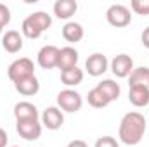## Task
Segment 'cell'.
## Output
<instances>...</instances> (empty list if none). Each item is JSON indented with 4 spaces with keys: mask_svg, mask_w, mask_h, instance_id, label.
Returning <instances> with one entry per match:
<instances>
[{
    "mask_svg": "<svg viewBox=\"0 0 149 147\" xmlns=\"http://www.w3.org/2000/svg\"><path fill=\"white\" fill-rule=\"evenodd\" d=\"M146 133V118L137 112H127L121 121H120V128H118V137L125 146H137Z\"/></svg>",
    "mask_w": 149,
    "mask_h": 147,
    "instance_id": "1",
    "label": "cell"
},
{
    "mask_svg": "<svg viewBox=\"0 0 149 147\" xmlns=\"http://www.w3.org/2000/svg\"><path fill=\"white\" fill-rule=\"evenodd\" d=\"M33 74H35V64H33V61L28 59V57L16 59V61L9 66V69H7V76H9L10 81H14V83L21 81V80H24V78H28V76H33Z\"/></svg>",
    "mask_w": 149,
    "mask_h": 147,
    "instance_id": "2",
    "label": "cell"
},
{
    "mask_svg": "<svg viewBox=\"0 0 149 147\" xmlns=\"http://www.w3.org/2000/svg\"><path fill=\"white\" fill-rule=\"evenodd\" d=\"M83 106V99L81 95L71 90V88H66V90H61L57 94V107L64 112H78Z\"/></svg>",
    "mask_w": 149,
    "mask_h": 147,
    "instance_id": "3",
    "label": "cell"
},
{
    "mask_svg": "<svg viewBox=\"0 0 149 147\" xmlns=\"http://www.w3.org/2000/svg\"><path fill=\"white\" fill-rule=\"evenodd\" d=\"M106 19L111 26L116 28H123V26H128L130 21H132V14H130V9L121 5V3H114L111 5L108 10H106Z\"/></svg>",
    "mask_w": 149,
    "mask_h": 147,
    "instance_id": "4",
    "label": "cell"
},
{
    "mask_svg": "<svg viewBox=\"0 0 149 147\" xmlns=\"http://www.w3.org/2000/svg\"><path fill=\"white\" fill-rule=\"evenodd\" d=\"M16 130L19 137H23L28 142H33L42 135V123L38 119H21L16 123Z\"/></svg>",
    "mask_w": 149,
    "mask_h": 147,
    "instance_id": "5",
    "label": "cell"
},
{
    "mask_svg": "<svg viewBox=\"0 0 149 147\" xmlns=\"http://www.w3.org/2000/svg\"><path fill=\"white\" fill-rule=\"evenodd\" d=\"M59 50L56 45H45L40 49L38 52V66L43 68V69H52V68H57V61H59Z\"/></svg>",
    "mask_w": 149,
    "mask_h": 147,
    "instance_id": "6",
    "label": "cell"
},
{
    "mask_svg": "<svg viewBox=\"0 0 149 147\" xmlns=\"http://www.w3.org/2000/svg\"><path fill=\"white\" fill-rule=\"evenodd\" d=\"M64 123V114L63 111L56 106H50L42 112V126H45L47 130H59Z\"/></svg>",
    "mask_w": 149,
    "mask_h": 147,
    "instance_id": "7",
    "label": "cell"
},
{
    "mask_svg": "<svg viewBox=\"0 0 149 147\" xmlns=\"http://www.w3.org/2000/svg\"><path fill=\"white\" fill-rule=\"evenodd\" d=\"M111 71L118 78H127L134 71V59L127 54H118L111 61Z\"/></svg>",
    "mask_w": 149,
    "mask_h": 147,
    "instance_id": "8",
    "label": "cell"
},
{
    "mask_svg": "<svg viewBox=\"0 0 149 147\" xmlns=\"http://www.w3.org/2000/svg\"><path fill=\"white\" fill-rule=\"evenodd\" d=\"M85 71L90 74V76H101L108 71V59L104 54H92L87 57L85 61Z\"/></svg>",
    "mask_w": 149,
    "mask_h": 147,
    "instance_id": "9",
    "label": "cell"
},
{
    "mask_svg": "<svg viewBox=\"0 0 149 147\" xmlns=\"http://www.w3.org/2000/svg\"><path fill=\"white\" fill-rule=\"evenodd\" d=\"M128 101L135 107H146L149 104V87L148 85L130 87V90H128Z\"/></svg>",
    "mask_w": 149,
    "mask_h": 147,
    "instance_id": "10",
    "label": "cell"
},
{
    "mask_svg": "<svg viewBox=\"0 0 149 147\" xmlns=\"http://www.w3.org/2000/svg\"><path fill=\"white\" fill-rule=\"evenodd\" d=\"M2 47L9 52V54H16L23 49V35L16 30H9L5 31V35L2 37Z\"/></svg>",
    "mask_w": 149,
    "mask_h": 147,
    "instance_id": "11",
    "label": "cell"
},
{
    "mask_svg": "<svg viewBox=\"0 0 149 147\" xmlns=\"http://www.w3.org/2000/svg\"><path fill=\"white\" fill-rule=\"evenodd\" d=\"M38 109L35 104H31V102H26V101H23V102H17L16 106H14V118H16V121H21V119H38Z\"/></svg>",
    "mask_w": 149,
    "mask_h": 147,
    "instance_id": "12",
    "label": "cell"
},
{
    "mask_svg": "<svg viewBox=\"0 0 149 147\" xmlns=\"http://www.w3.org/2000/svg\"><path fill=\"white\" fill-rule=\"evenodd\" d=\"M78 62V52L73 47H64L59 50V61H57V68L61 71H66L70 68H74Z\"/></svg>",
    "mask_w": 149,
    "mask_h": 147,
    "instance_id": "13",
    "label": "cell"
},
{
    "mask_svg": "<svg viewBox=\"0 0 149 147\" xmlns=\"http://www.w3.org/2000/svg\"><path fill=\"white\" fill-rule=\"evenodd\" d=\"M14 87H16V90H17L21 95L31 97V95H37L38 94V90H40V81H38L37 76L33 74V76H28V78H24V80L14 83Z\"/></svg>",
    "mask_w": 149,
    "mask_h": 147,
    "instance_id": "14",
    "label": "cell"
},
{
    "mask_svg": "<svg viewBox=\"0 0 149 147\" xmlns=\"http://www.w3.org/2000/svg\"><path fill=\"white\" fill-rule=\"evenodd\" d=\"M76 9H78L76 0H57L54 3V14L59 19H70L76 12Z\"/></svg>",
    "mask_w": 149,
    "mask_h": 147,
    "instance_id": "15",
    "label": "cell"
},
{
    "mask_svg": "<svg viewBox=\"0 0 149 147\" xmlns=\"http://www.w3.org/2000/svg\"><path fill=\"white\" fill-rule=\"evenodd\" d=\"M83 26L80 24V23H66L64 26H63V38L66 40V42H70V43H76V42H80L81 38H83Z\"/></svg>",
    "mask_w": 149,
    "mask_h": 147,
    "instance_id": "16",
    "label": "cell"
},
{
    "mask_svg": "<svg viewBox=\"0 0 149 147\" xmlns=\"http://www.w3.org/2000/svg\"><path fill=\"white\" fill-rule=\"evenodd\" d=\"M97 88L104 94V97L113 102V101H116L118 97H120V94H121V88H120V85L114 81V80H102L101 83H97Z\"/></svg>",
    "mask_w": 149,
    "mask_h": 147,
    "instance_id": "17",
    "label": "cell"
},
{
    "mask_svg": "<svg viewBox=\"0 0 149 147\" xmlns=\"http://www.w3.org/2000/svg\"><path fill=\"white\" fill-rule=\"evenodd\" d=\"M61 81L66 85V87H76L83 81V71L74 66V68H70L66 71H61Z\"/></svg>",
    "mask_w": 149,
    "mask_h": 147,
    "instance_id": "18",
    "label": "cell"
},
{
    "mask_svg": "<svg viewBox=\"0 0 149 147\" xmlns=\"http://www.w3.org/2000/svg\"><path fill=\"white\" fill-rule=\"evenodd\" d=\"M128 85L130 87H137V85H149V68L141 66V68H134V71L128 76Z\"/></svg>",
    "mask_w": 149,
    "mask_h": 147,
    "instance_id": "19",
    "label": "cell"
},
{
    "mask_svg": "<svg viewBox=\"0 0 149 147\" xmlns=\"http://www.w3.org/2000/svg\"><path fill=\"white\" fill-rule=\"evenodd\" d=\"M87 101H88V104H90L92 107H95V109H102V107H106V106H109V104H111L97 87H95V88H92V90L88 92Z\"/></svg>",
    "mask_w": 149,
    "mask_h": 147,
    "instance_id": "20",
    "label": "cell"
},
{
    "mask_svg": "<svg viewBox=\"0 0 149 147\" xmlns=\"http://www.w3.org/2000/svg\"><path fill=\"white\" fill-rule=\"evenodd\" d=\"M28 17L33 21V24L37 26V28L40 30V31H42V33H43V31H47V30L50 28V24H52V17H50L47 12H42V10L30 14Z\"/></svg>",
    "mask_w": 149,
    "mask_h": 147,
    "instance_id": "21",
    "label": "cell"
},
{
    "mask_svg": "<svg viewBox=\"0 0 149 147\" xmlns=\"http://www.w3.org/2000/svg\"><path fill=\"white\" fill-rule=\"evenodd\" d=\"M130 7L135 14L141 16H149V0H132Z\"/></svg>",
    "mask_w": 149,
    "mask_h": 147,
    "instance_id": "22",
    "label": "cell"
},
{
    "mask_svg": "<svg viewBox=\"0 0 149 147\" xmlns=\"http://www.w3.org/2000/svg\"><path fill=\"white\" fill-rule=\"evenodd\" d=\"M10 23V10L5 3H0V28L7 26Z\"/></svg>",
    "mask_w": 149,
    "mask_h": 147,
    "instance_id": "23",
    "label": "cell"
},
{
    "mask_svg": "<svg viewBox=\"0 0 149 147\" xmlns=\"http://www.w3.org/2000/svg\"><path fill=\"white\" fill-rule=\"evenodd\" d=\"M94 147H120V146H118V142H116V139H114V137L106 135V137L97 139V142H95V146H94Z\"/></svg>",
    "mask_w": 149,
    "mask_h": 147,
    "instance_id": "24",
    "label": "cell"
},
{
    "mask_svg": "<svg viewBox=\"0 0 149 147\" xmlns=\"http://www.w3.org/2000/svg\"><path fill=\"white\" fill-rule=\"evenodd\" d=\"M141 42H142V45L149 49V26L148 28H144V31H142V35H141Z\"/></svg>",
    "mask_w": 149,
    "mask_h": 147,
    "instance_id": "25",
    "label": "cell"
},
{
    "mask_svg": "<svg viewBox=\"0 0 149 147\" xmlns=\"http://www.w3.org/2000/svg\"><path fill=\"white\" fill-rule=\"evenodd\" d=\"M7 142H9V135H7V132L3 128H0V147H5Z\"/></svg>",
    "mask_w": 149,
    "mask_h": 147,
    "instance_id": "26",
    "label": "cell"
},
{
    "mask_svg": "<svg viewBox=\"0 0 149 147\" xmlns=\"http://www.w3.org/2000/svg\"><path fill=\"white\" fill-rule=\"evenodd\" d=\"M66 147H88V146H87V142H83V140H71Z\"/></svg>",
    "mask_w": 149,
    "mask_h": 147,
    "instance_id": "27",
    "label": "cell"
},
{
    "mask_svg": "<svg viewBox=\"0 0 149 147\" xmlns=\"http://www.w3.org/2000/svg\"><path fill=\"white\" fill-rule=\"evenodd\" d=\"M0 35H2V28H0Z\"/></svg>",
    "mask_w": 149,
    "mask_h": 147,
    "instance_id": "28",
    "label": "cell"
},
{
    "mask_svg": "<svg viewBox=\"0 0 149 147\" xmlns=\"http://www.w3.org/2000/svg\"><path fill=\"white\" fill-rule=\"evenodd\" d=\"M14 147H19V146H14Z\"/></svg>",
    "mask_w": 149,
    "mask_h": 147,
    "instance_id": "29",
    "label": "cell"
},
{
    "mask_svg": "<svg viewBox=\"0 0 149 147\" xmlns=\"http://www.w3.org/2000/svg\"><path fill=\"white\" fill-rule=\"evenodd\" d=\"M148 87H149V85H148Z\"/></svg>",
    "mask_w": 149,
    "mask_h": 147,
    "instance_id": "30",
    "label": "cell"
}]
</instances>
